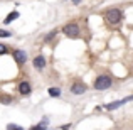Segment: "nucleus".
<instances>
[{"instance_id": "nucleus-1", "label": "nucleus", "mask_w": 133, "mask_h": 130, "mask_svg": "<svg viewBox=\"0 0 133 130\" xmlns=\"http://www.w3.org/2000/svg\"><path fill=\"white\" fill-rule=\"evenodd\" d=\"M121 19H123V14H121L120 9H110V10H106V14H104V20L113 27L120 26Z\"/></svg>"}, {"instance_id": "nucleus-2", "label": "nucleus", "mask_w": 133, "mask_h": 130, "mask_svg": "<svg viewBox=\"0 0 133 130\" xmlns=\"http://www.w3.org/2000/svg\"><path fill=\"white\" fill-rule=\"evenodd\" d=\"M111 86V78L108 75H99L94 81V88L96 90H108Z\"/></svg>"}, {"instance_id": "nucleus-3", "label": "nucleus", "mask_w": 133, "mask_h": 130, "mask_svg": "<svg viewBox=\"0 0 133 130\" xmlns=\"http://www.w3.org/2000/svg\"><path fill=\"white\" fill-rule=\"evenodd\" d=\"M62 32H64L66 36H69V37H78L79 36V26L78 24H66L64 29H62Z\"/></svg>"}, {"instance_id": "nucleus-4", "label": "nucleus", "mask_w": 133, "mask_h": 130, "mask_svg": "<svg viewBox=\"0 0 133 130\" xmlns=\"http://www.w3.org/2000/svg\"><path fill=\"white\" fill-rule=\"evenodd\" d=\"M131 100H133V95H131V96H127V98H123V100H120V101H115V103L104 105V108H106V110H115V108L121 107V105H125L127 101H131Z\"/></svg>"}, {"instance_id": "nucleus-5", "label": "nucleus", "mask_w": 133, "mask_h": 130, "mask_svg": "<svg viewBox=\"0 0 133 130\" xmlns=\"http://www.w3.org/2000/svg\"><path fill=\"white\" fill-rule=\"evenodd\" d=\"M86 90H88V86H86L84 83H74V85L71 86V91L74 95H83Z\"/></svg>"}, {"instance_id": "nucleus-6", "label": "nucleus", "mask_w": 133, "mask_h": 130, "mask_svg": "<svg viewBox=\"0 0 133 130\" xmlns=\"http://www.w3.org/2000/svg\"><path fill=\"white\" fill-rule=\"evenodd\" d=\"M14 59H15L19 64H22V63L27 61V54L24 51H20V49H17V51H14Z\"/></svg>"}, {"instance_id": "nucleus-7", "label": "nucleus", "mask_w": 133, "mask_h": 130, "mask_svg": "<svg viewBox=\"0 0 133 130\" xmlns=\"http://www.w3.org/2000/svg\"><path fill=\"white\" fill-rule=\"evenodd\" d=\"M19 93L24 95V96H27V95L30 93V85H29L27 81H22V83L19 85Z\"/></svg>"}, {"instance_id": "nucleus-8", "label": "nucleus", "mask_w": 133, "mask_h": 130, "mask_svg": "<svg viewBox=\"0 0 133 130\" xmlns=\"http://www.w3.org/2000/svg\"><path fill=\"white\" fill-rule=\"evenodd\" d=\"M34 66H36L37 69H44L45 68V59L42 56H37V58L34 59Z\"/></svg>"}, {"instance_id": "nucleus-9", "label": "nucleus", "mask_w": 133, "mask_h": 130, "mask_svg": "<svg viewBox=\"0 0 133 130\" xmlns=\"http://www.w3.org/2000/svg\"><path fill=\"white\" fill-rule=\"evenodd\" d=\"M17 17H19V12H12V14H9V15H7V19H5V24H10L12 20H15Z\"/></svg>"}, {"instance_id": "nucleus-10", "label": "nucleus", "mask_w": 133, "mask_h": 130, "mask_svg": "<svg viewBox=\"0 0 133 130\" xmlns=\"http://www.w3.org/2000/svg\"><path fill=\"white\" fill-rule=\"evenodd\" d=\"M45 123H47V120L44 118V122H42V123H39V125H34V127L30 128V130H45V128H47V127H45Z\"/></svg>"}, {"instance_id": "nucleus-11", "label": "nucleus", "mask_w": 133, "mask_h": 130, "mask_svg": "<svg viewBox=\"0 0 133 130\" xmlns=\"http://www.w3.org/2000/svg\"><path fill=\"white\" fill-rule=\"evenodd\" d=\"M49 95H51V96H59V95H61V90H59V88H49Z\"/></svg>"}, {"instance_id": "nucleus-12", "label": "nucleus", "mask_w": 133, "mask_h": 130, "mask_svg": "<svg viewBox=\"0 0 133 130\" xmlns=\"http://www.w3.org/2000/svg\"><path fill=\"white\" fill-rule=\"evenodd\" d=\"M12 100H14V98H12V96H7V95H3V96L0 98V101H2L3 105H9V103H12Z\"/></svg>"}, {"instance_id": "nucleus-13", "label": "nucleus", "mask_w": 133, "mask_h": 130, "mask_svg": "<svg viewBox=\"0 0 133 130\" xmlns=\"http://www.w3.org/2000/svg\"><path fill=\"white\" fill-rule=\"evenodd\" d=\"M7 130H24V128L19 127V125H15V123H9L7 125Z\"/></svg>"}, {"instance_id": "nucleus-14", "label": "nucleus", "mask_w": 133, "mask_h": 130, "mask_svg": "<svg viewBox=\"0 0 133 130\" xmlns=\"http://www.w3.org/2000/svg\"><path fill=\"white\" fill-rule=\"evenodd\" d=\"M56 32H57V30H52V32H49V34H47V36H45V41H51V39H52V37H54V36H56Z\"/></svg>"}, {"instance_id": "nucleus-15", "label": "nucleus", "mask_w": 133, "mask_h": 130, "mask_svg": "<svg viewBox=\"0 0 133 130\" xmlns=\"http://www.w3.org/2000/svg\"><path fill=\"white\" fill-rule=\"evenodd\" d=\"M0 37H10L9 30H0Z\"/></svg>"}, {"instance_id": "nucleus-16", "label": "nucleus", "mask_w": 133, "mask_h": 130, "mask_svg": "<svg viewBox=\"0 0 133 130\" xmlns=\"http://www.w3.org/2000/svg\"><path fill=\"white\" fill-rule=\"evenodd\" d=\"M7 52V47H5V44H0V54H5Z\"/></svg>"}, {"instance_id": "nucleus-17", "label": "nucleus", "mask_w": 133, "mask_h": 130, "mask_svg": "<svg viewBox=\"0 0 133 130\" xmlns=\"http://www.w3.org/2000/svg\"><path fill=\"white\" fill-rule=\"evenodd\" d=\"M72 3H74V5H78V3H81V0H72Z\"/></svg>"}]
</instances>
